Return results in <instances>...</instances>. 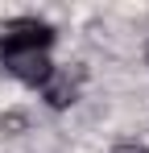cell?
<instances>
[{
  "label": "cell",
  "mask_w": 149,
  "mask_h": 153,
  "mask_svg": "<svg viewBox=\"0 0 149 153\" xmlns=\"http://www.w3.org/2000/svg\"><path fill=\"white\" fill-rule=\"evenodd\" d=\"M112 153H149L145 145H137V141H124V145H116Z\"/></svg>",
  "instance_id": "obj_4"
},
{
  "label": "cell",
  "mask_w": 149,
  "mask_h": 153,
  "mask_svg": "<svg viewBox=\"0 0 149 153\" xmlns=\"http://www.w3.org/2000/svg\"><path fill=\"white\" fill-rule=\"evenodd\" d=\"M0 58H4V71L13 79H21L29 87H42L50 75H54V62L42 46H0Z\"/></svg>",
  "instance_id": "obj_1"
},
{
  "label": "cell",
  "mask_w": 149,
  "mask_h": 153,
  "mask_svg": "<svg viewBox=\"0 0 149 153\" xmlns=\"http://www.w3.org/2000/svg\"><path fill=\"white\" fill-rule=\"evenodd\" d=\"M42 87H46V100H50V108H66V103H74V83H71V75L54 71V75H50Z\"/></svg>",
  "instance_id": "obj_3"
},
{
  "label": "cell",
  "mask_w": 149,
  "mask_h": 153,
  "mask_svg": "<svg viewBox=\"0 0 149 153\" xmlns=\"http://www.w3.org/2000/svg\"><path fill=\"white\" fill-rule=\"evenodd\" d=\"M50 42H54V29L37 17H17V21L0 25V46H42V50H50Z\"/></svg>",
  "instance_id": "obj_2"
}]
</instances>
